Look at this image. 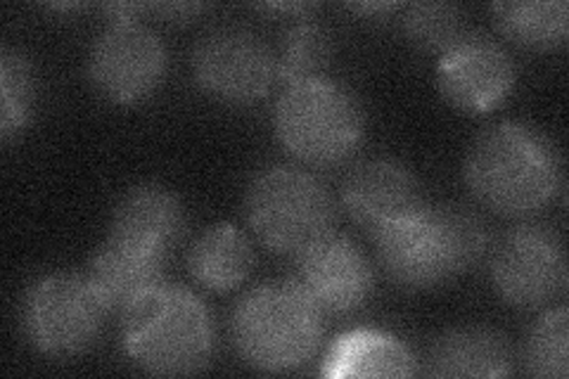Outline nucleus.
I'll use <instances>...</instances> for the list:
<instances>
[{
    "label": "nucleus",
    "instance_id": "23",
    "mask_svg": "<svg viewBox=\"0 0 569 379\" xmlns=\"http://www.w3.org/2000/svg\"><path fill=\"white\" fill-rule=\"evenodd\" d=\"M408 39L427 52H443L460 43L468 31L466 14L451 3H418L403 17Z\"/></svg>",
    "mask_w": 569,
    "mask_h": 379
},
{
    "label": "nucleus",
    "instance_id": "13",
    "mask_svg": "<svg viewBox=\"0 0 569 379\" xmlns=\"http://www.w3.org/2000/svg\"><path fill=\"white\" fill-rule=\"evenodd\" d=\"M351 221L372 238L425 207L418 178L395 159H370L356 167L342 188Z\"/></svg>",
    "mask_w": 569,
    "mask_h": 379
},
{
    "label": "nucleus",
    "instance_id": "17",
    "mask_svg": "<svg viewBox=\"0 0 569 379\" xmlns=\"http://www.w3.org/2000/svg\"><path fill=\"white\" fill-rule=\"evenodd\" d=\"M323 377H411L416 360L397 337L376 330H353L328 351Z\"/></svg>",
    "mask_w": 569,
    "mask_h": 379
},
{
    "label": "nucleus",
    "instance_id": "20",
    "mask_svg": "<svg viewBox=\"0 0 569 379\" xmlns=\"http://www.w3.org/2000/svg\"><path fill=\"white\" fill-rule=\"evenodd\" d=\"M330 60H332L330 33L316 22L301 20L284 33L276 56V77L284 86L323 79Z\"/></svg>",
    "mask_w": 569,
    "mask_h": 379
},
{
    "label": "nucleus",
    "instance_id": "15",
    "mask_svg": "<svg viewBox=\"0 0 569 379\" xmlns=\"http://www.w3.org/2000/svg\"><path fill=\"white\" fill-rule=\"evenodd\" d=\"M186 228L183 205L157 183L136 186L121 197L112 213L110 235L169 255Z\"/></svg>",
    "mask_w": 569,
    "mask_h": 379
},
{
    "label": "nucleus",
    "instance_id": "14",
    "mask_svg": "<svg viewBox=\"0 0 569 379\" xmlns=\"http://www.w3.org/2000/svg\"><path fill=\"white\" fill-rule=\"evenodd\" d=\"M167 255L119 238H107L88 266L86 278L110 313H123L146 292L164 282Z\"/></svg>",
    "mask_w": 569,
    "mask_h": 379
},
{
    "label": "nucleus",
    "instance_id": "12",
    "mask_svg": "<svg viewBox=\"0 0 569 379\" xmlns=\"http://www.w3.org/2000/svg\"><path fill=\"white\" fill-rule=\"evenodd\" d=\"M441 96L462 112L482 114L501 107L515 88V64L487 36L468 33L437 64Z\"/></svg>",
    "mask_w": 569,
    "mask_h": 379
},
{
    "label": "nucleus",
    "instance_id": "16",
    "mask_svg": "<svg viewBox=\"0 0 569 379\" xmlns=\"http://www.w3.org/2000/svg\"><path fill=\"white\" fill-rule=\"evenodd\" d=\"M425 363L432 377H506L512 372V353L489 328H458L435 341Z\"/></svg>",
    "mask_w": 569,
    "mask_h": 379
},
{
    "label": "nucleus",
    "instance_id": "11",
    "mask_svg": "<svg viewBox=\"0 0 569 379\" xmlns=\"http://www.w3.org/2000/svg\"><path fill=\"white\" fill-rule=\"evenodd\" d=\"M290 282L323 316H349L368 301L376 278L356 242L328 232L295 257Z\"/></svg>",
    "mask_w": 569,
    "mask_h": 379
},
{
    "label": "nucleus",
    "instance_id": "24",
    "mask_svg": "<svg viewBox=\"0 0 569 379\" xmlns=\"http://www.w3.org/2000/svg\"><path fill=\"white\" fill-rule=\"evenodd\" d=\"M204 6L198 3H167V6H152V12H159L169 22H186L192 20L194 14L202 12Z\"/></svg>",
    "mask_w": 569,
    "mask_h": 379
},
{
    "label": "nucleus",
    "instance_id": "4",
    "mask_svg": "<svg viewBox=\"0 0 569 379\" xmlns=\"http://www.w3.org/2000/svg\"><path fill=\"white\" fill-rule=\"evenodd\" d=\"M230 330L247 366L290 372L316 356L323 339V313L292 282H271L238 301Z\"/></svg>",
    "mask_w": 569,
    "mask_h": 379
},
{
    "label": "nucleus",
    "instance_id": "9",
    "mask_svg": "<svg viewBox=\"0 0 569 379\" xmlns=\"http://www.w3.org/2000/svg\"><path fill=\"white\" fill-rule=\"evenodd\" d=\"M491 282L515 309H543L567 290V255L546 226H518L491 251Z\"/></svg>",
    "mask_w": 569,
    "mask_h": 379
},
{
    "label": "nucleus",
    "instance_id": "3",
    "mask_svg": "<svg viewBox=\"0 0 569 379\" xmlns=\"http://www.w3.org/2000/svg\"><path fill=\"white\" fill-rule=\"evenodd\" d=\"M121 345L150 375H192L211 360L217 330L198 295L162 282L121 313Z\"/></svg>",
    "mask_w": 569,
    "mask_h": 379
},
{
    "label": "nucleus",
    "instance_id": "19",
    "mask_svg": "<svg viewBox=\"0 0 569 379\" xmlns=\"http://www.w3.org/2000/svg\"><path fill=\"white\" fill-rule=\"evenodd\" d=\"M491 12L496 24L512 43L553 50L567 41L569 33V8L565 0H546V3H493Z\"/></svg>",
    "mask_w": 569,
    "mask_h": 379
},
{
    "label": "nucleus",
    "instance_id": "25",
    "mask_svg": "<svg viewBox=\"0 0 569 379\" xmlns=\"http://www.w3.org/2000/svg\"><path fill=\"white\" fill-rule=\"evenodd\" d=\"M349 8L359 14H385L389 10H395L391 3H361V6H349Z\"/></svg>",
    "mask_w": 569,
    "mask_h": 379
},
{
    "label": "nucleus",
    "instance_id": "6",
    "mask_svg": "<svg viewBox=\"0 0 569 379\" xmlns=\"http://www.w3.org/2000/svg\"><path fill=\"white\" fill-rule=\"evenodd\" d=\"M247 221L278 255L297 257L332 232L335 205L328 188L297 167L259 171L247 190Z\"/></svg>",
    "mask_w": 569,
    "mask_h": 379
},
{
    "label": "nucleus",
    "instance_id": "10",
    "mask_svg": "<svg viewBox=\"0 0 569 379\" xmlns=\"http://www.w3.org/2000/svg\"><path fill=\"white\" fill-rule=\"evenodd\" d=\"M192 71L204 93L230 104L257 102L278 79L271 48L244 27L204 33L192 52Z\"/></svg>",
    "mask_w": 569,
    "mask_h": 379
},
{
    "label": "nucleus",
    "instance_id": "5",
    "mask_svg": "<svg viewBox=\"0 0 569 379\" xmlns=\"http://www.w3.org/2000/svg\"><path fill=\"white\" fill-rule=\"evenodd\" d=\"M282 148L311 167H337L359 150L363 110L345 86L313 79L282 90L276 104Z\"/></svg>",
    "mask_w": 569,
    "mask_h": 379
},
{
    "label": "nucleus",
    "instance_id": "22",
    "mask_svg": "<svg viewBox=\"0 0 569 379\" xmlns=\"http://www.w3.org/2000/svg\"><path fill=\"white\" fill-rule=\"evenodd\" d=\"M569 316L565 306L543 313L525 341V368L533 377L565 379L569 375L567 360Z\"/></svg>",
    "mask_w": 569,
    "mask_h": 379
},
{
    "label": "nucleus",
    "instance_id": "18",
    "mask_svg": "<svg viewBox=\"0 0 569 379\" xmlns=\"http://www.w3.org/2000/svg\"><path fill=\"white\" fill-rule=\"evenodd\" d=\"M254 266V249L247 235L236 226L219 223L204 230L192 242L188 268L192 278L207 290L228 292L247 280Z\"/></svg>",
    "mask_w": 569,
    "mask_h": 379
},
{
    "label": "nucleus",
    "instance_id": "2",
    "mask_svg": "<svg viewBox=\"0 0 569 379\" xmlns=\"http://www.w3.org/2000/svg\"><path fill=\"white\" fill-rule=\"evenodd\" d=\"M385 276L401 290L427 292L468 273L489 251V230L462 207L425 205L376 235Z\"/></svg>",
    "mask_w": 569,
    "mask_h": 379
},
{
    "label": "nucleus",
    "instance_id": "1",
    "mask_svg": "<svg viewBox=\"0 0 569 379\" xmlns=\"http://www.w3.org/2000/svg\"><path fill=\"white\" fill-rule=\"evenodd\" d=\"M466 183L491 211L520 219L556 200L562 188V159L553 140L533 126L496 123L472 142Z\"/></svg>",
    "mask_w": 569,
    "mask_h": 379
},
{
    "label": "nucleus",
    "instance_id": "8",
    "mask_svg": "<svg viewBox=\"0 0 569 379\" xmlns=\"http://www.w3.org/2000/svg\"><path fill=\"white\" fill-rule=\"evenodd\" d=\"M167 71V50L140 17H112L91 48L88 77L114 104L150 98Z\"/></svg>",
    "mask_w": 569,
    "mask_h": 379
},
{
    "label": "nucleus",
    "instance_id": "7",
    "mask_svg": "<svg viewBox=\"0 0 569 379\" xmlns=\"http://www.w3.org/2000/svg\"><path fill=\"white\" fill-rule=\"evenodd\" d=\"M107 311L86 276L56 273L36 280L22 301V330L48 358L79 356L98 339Z\"/></svg>",
    "mask_w": 569,
    "mask_h": 379
},
{
    "label": "nucleus",
    "instance_id": "21",
    "mask_svg": "<svg viewBox=\"0 0 569 379\" xmlns=\"http://www.w3.org/2000/svg\"><path fill=\"white\" fill-rule=\"evenodd\" d=\"M36 102V79L20 50L0 52V138L12 140L24 131Z\"/></svg>",
    "mask_w": 569,
    "mask_h": 379
}]
</instances>
